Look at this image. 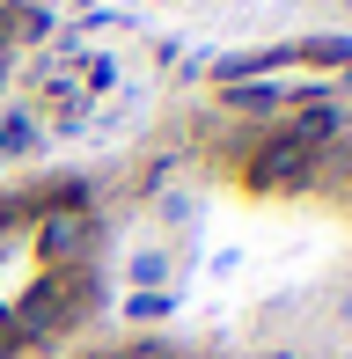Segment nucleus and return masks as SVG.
Here are the masks:
<instances>
[{
    "mask_svg": "<svg viewBox=\"0 0 352 359\" xmlns=\"http://www.w3.org/2000/svg\"><path fill=\"white\" fill-rule=\"evenodd\" d=\"M74 301H81V286H74V271H44V279L29 286L22 301L8 308V316H15V330L29 337V330H59V323H74Z\"/></svg>",
    "mask_w": 352,
    "mask_h": 359,
    "instance_id": "nucleus-1",
    "label": "nucleus"
},
{
    "mask_svg": "<svg viewBox=\"0 0 352 359\" xmlns=\"http://www.w3.org/2000/svg\"><path fill=\"white\" fill-rule=\"evenodd\" d=\"M309 169H316V154L309 147H294V140H264L257 154H250V191H264V198H279V191H301L309 184Z\"/></svg>",
    "mask_w": 352,
    "mask_h": 359,
    "instance_id": "nucleus-2",
    "label": "nucleus"
},
{
    "mask_svg": "<svg viewBox=\"0 0 352 359\" xmlns=\"http://www.w3.org/2000/svg\"><path fill=\"white\" fill-rule=\"evenodd\" d=\"M81 242H88V220L81 213H52V220H44V257H52V264H67Z\"/></svg>",
    "mask_w": 352,
    "mask_h": 359,
    "instance_id": "nucleus-3",
    "label": "nucleus"
},
{
    "mask_svg": "<svg viewBox=\"0 0 352 359\" xmlns=\"http://www.w3.org/2000/svg\"><path fill=\"white\" fill-rule=\"evenodd\" d=\"M286 140H294V147H309V154H316V147H330V140H338V110H323V103H316V110H301Z\"/></svg>",
    "mask_w": 352,
    "mask_h": 359,
    "instance_id": "nucleus-4",
    "label": "nucleus"
},
{
    "mask_svg": "<svg viewBox=\"0 0 352 359\" xmlns=\"http://www.w3.org/2000/svg\"><path fill=\"white\" fill-rule=\"evenodd\" d=\"M0 15H8V37H22V44L52 37V15H44V8H0Z\"/></svg>",
    "mask_w": 352,
    "mask_h": 359,
    "instance_id": "nucleus-5",
    "label": "nucleus"
},
{
    "mask_svg": "<svg viewBox=\"0 0 352 359\" xmlns=\"http://www.w3.org/2000/svg\"><path fill=\"white\" fill-rule=\"evenodd\" d=\"M37 147V125L15 118V110H0V154H29Z\"/></svg>",
    "mask_w": 352,
    "mask_h": 359,
    "instance_id": "nucleus-6",
    "label": "nucleus"
},
{
    "mask_svg": "<svg viewBox=\"0 0 352 359\" xmlns=\"http://www.w3.org/2000/svg\"><path fill=\"white\" fill-rule=\"evenodd\" d=\"M294 88H271V81H257V88H228V103L235 110H271V103H286Z\"/></svg>",
    "mask_w": 352,
    "mask_h": 359,
    "instance_id": "nucleus-7",
    "label": "nucleus"
},
{
    "mask_svg": "<svg viewBox=\"0 0 352 359\" xmlns=\"http://www.w3.org/2000/svg\"><path fill=\"white\" fill-rule=\"evenodd\" d=\"M162 279H169V257H154V250H140V257H133V286H140V293H154V286H162Z\"/></svg>",
    "mask_w": 352,
    "mask_h": 359,
    "instance_id": "nucleus-8",
    "label": "nucleus"
},
{
    "mask_svg": "<svg viewBox=\"0 0 352 359\" xmlns=\"http://www.w3.org/2000/svg\"><path fill=\"white\" fill-rule=\"evenodd\" d=\"M125 316H133V323H154V316H169V293H133V301H125Z\"/></svg>",
    "mask_w": 352,
    "mask_h": 359,
    "instance_id": "nucleus-9",
    "label": "nucleus"
},
{
    "mask_svg": "<svg viewBox=\"0 0 352 359\" xmlns=\"http://www.w3.org/2000/svg\"><path fill=\"white\" fill-rule=\"evenodd\" d=\"M15 337H22V330H15V316H8V308H0V359L15 352Z\"/></svg>",
    "mask_w": 352,
    "mask_h": 359,
    "instance_id": "nucleus-10",
    "label": "nucleus"
},
{
    "mask_svg": "<svg viewBox=\"0 0 352 359\" xmlns=\"http://www.w3.org/2000/svg\"><path fill=\"white\" fill-rule=\"evenodd\" d=\"M0 44H8V15H0Z\"/></svg>",
    "mask_w": 352,
    "mask_h": 359,
    "instance_id": "nucleus-11",
    "label": "nucleus"
},
{
    "mask_svg": "<svg viewBox=\"0 0 352 359\" xmlns=\"http://www.w3.org/2000/svg\"><path fill=\"white\" fill-rule=\"evenodd\" d=\"M345 88H352V67H345Z\"/></svg>",
    "mask_w": 352,
    "mask_h": 359,
    "instance_id": "nucleus-12",
    "label": "nucleus"
},
{
    "mask_svg": "<svg viewBox=\"0 0 352 359\" xmlns=\"http://www.w3.org/2000/svg\"><path fill=\"white\" fill-rule=\"evenodd\" d=\"M0 220H8V205H0Z\"/></svg>",
    "mask_w": 352,
    "mask_h": 359,
    "instance_id": "nucleus-13",
    "label": "nucleus"
}]
</instances>
